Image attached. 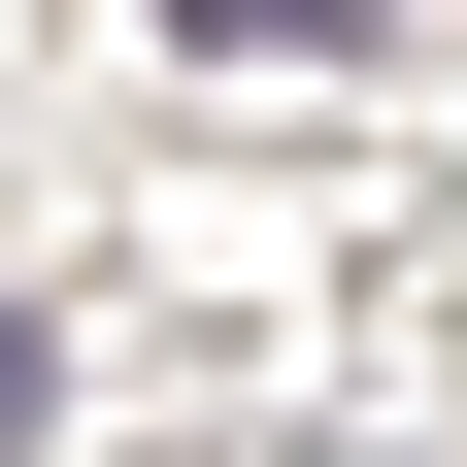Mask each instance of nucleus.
Returning a JSON list of instances; mask_svg holds the SVG:
<instances>
[{"label": "nucleus", "mask_w": 467, "mask_h": 467, "mask_svg": "<svg viewBox=\"0 0 467 467\" xmlns=\"http://www.w3.org/2000/svg\"><path fill=\"white\" fill-rule=\"evenodd\" d=\"M167 34H234V67H334V34H368V0H167Z\"/></svg>", "instance_id": "1"}, {"label": "nucleus", "mask_w": 467, "mask_h": 467, "mask_svg": "<svg viewBox=\"0 0 467 467\" xmlns=\"http://www.w3.org/2000/svg\"><path fill=\"white\" fill-rule=\"evenodd\" d=\"M34 400H67V334H34V301H0V467H34Z\"/></svg>", "instance_id": "2"}]
</instances>
